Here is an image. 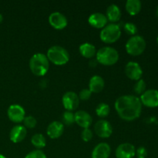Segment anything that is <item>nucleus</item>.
<instances>
[{"label":"nucleus","instance_id":"obj_26","mask_svg":"<svg viewBox=\"0 0 158 158\" xmlns=\"http://www.w3.org/2000/svg\"><path fill=\"white\" fill-rule=\"evenodd\" d=\"M146 86L147 85L144 80L140 79V80H137V83H135L134 86V89L136 94H143L146 91Z\"/></svg>","mask_w":158,"mask_h":158},{"label":"nucleus","instance_id":"obj_28","mask_svg":"<svg viewBox=\"0 0 158 158\" xmlns=\"http://www.w3.org/2000/svg\"><path fill=\"white\" fill-rule=\"evenodd\" d=\"M25 158H46V156L41 150H35L26 154Z\"/></svg>","mask_w":158,"mask_h":158},{"label":"nucleus","instance_id":"obj_6","mask_svg":"<svg viewBox=\"0 0 158 158\" xmlns=\"http://www.w3.org/2000/svg\"><path fill=\"white\" fill-rule=\"evenodd\" d=\"M120 35H121V30L120 26L114 23H110L103 28L100 32V36L103 43H113L119 40Z\"/></svg>","mask_w":158,"mask_h":158},{"label":"nucleus","instance_id":"obj_27","mask_svg":"<svg viewBox=\"0 0 158 158\" xmlns=\"http://www.w3.org/2000/svg\"><path fill=\"white\" fill-rule=\"evenodd\" d=\"M23 123H24L25 127L32 129V128H34L36 126L37 121L32 116H27V117H25L24 120H23Z\"/></svg>","mask_w":158,"mask_h":158},{"label":"nucleus","instance_id":"obj_21","mask_svg":"<svg viewBox=\"0 0 158 158\" xmlns=\"http://www.w3.org/2000/svg\"><path fill=\"white\" fill-rule=\"evenodd\" d=\"M80 54L86 58H92L97 54V49L93 44L89 43H84L79 48Z\"/></svg>","mask_w":158,"mask_h":158},{"label":"nucleus","instance_id":"obj_4","mask_svg":"<svg viewBox=\"0 0 158 158\" xmlns=\"http://www.w3.org/2000/svg\"><path fill=\"white\" fill-rule=\"evenodd\" d=\"M47 56L49 61L56 65H64L69 61V54L65 48L60 46H53L47 51Z\"/></svg>","mask_w":158,"mask_h":158},{"label":"nucleus","instance_id":"obj_23","mask_svg":"<svg viewBox=\"0 0 158 158\" xmlns=\"http://www.w3.org/2000/svg\"><path fill=\"white\" fill-rule=\"evenodd\" d=\"M31 142L35 148L40 149L43 148L46 144V140L44 136L41 134H35L31 138Z\"/></svg>","mask_w":158,"mask_h":158},{"label":"nucleus","instance_id":"obj_22","mask_svg":"<svg viewBox=\"0 0 158 158\" xmlns=\"http://www.w3.org/2000/svg\"><path fill=\"white\" fill-rule=\"evenodd\" d=\"M125 6L130 15H135L140 12L142 4L140 0H127Z\"/></svg>","mask_w":158,"mask_h":158},{"label":"nucleus","instance_id":"obj_29","mask_svg":"<svg viewBox=\"0 0 158 158\" xmlns=\"http://www.w3.org/2000/svg\"><path fill=\"white\" fill-rule=\"evenodd\" d=\"M124 30L129 35H134L137 32V27L133 23H127L124 25Z\"/></svg>","mask_w":158,"mask_h":158},{"label":"nucleus","instance_id":"obj_17","mask_svg":"<svg viewBox=\"0 0 158 158\" xmlns=\"http://www.w3.org/2000/svg\"><path fill=\"white\" fill-rule=\"evenodd\" d=\"M110 147L106 143H100L94 148L92 158H108L110 155Z\"/></svg>","mask_w":158,"mask_h":158},{"label":"nucleus","instance_id":"obj_30","mask_svg":"<svg viewBox=\"0 0 158 158\" xmlns=\"http://www.w3.org/2000/svg\"><path fill=\"white\" fill-rule=\"evenodd\" d=\"M81 137L83 141H89L93 137V132L89 128H84L81 133Z\"/></svg>","mask_w":158,"mask_h":158},{"label":"nucleus","instance_id":"obj_3","mask_svg":"<svg viewBox=\"0 0 158 158\" xmlns=\"http://www.w3.org/2000/svg\"><path fill=\"white\" fill-rule=\"evenodd\" d=\"M97 61L105 66H111L118 61L119 53L117 49L110 46H104L97 52Z\"/></svg>","mask_w":158,"mask_h":158},{"label":"nucleus","instance_id":"obj_34","mask_svg":"<svg viewBox=\"0 0 158 158\" xmlns=\"http://www.w3.org/2000/svg\"><path fill=\"white\" fill-rule=\"evenodd\" d=\"M0 158H6L4 155H2V154H0Z\"/></svg>","mask_w":158,"mask_h":158},{"label":"nucleus","instance_id":"obj_14","mask_svg":"<svg viewBox=\"0 0 158 158\" xmlns=\"http://www.w3.org/2000/svg\"><path fill=\"white\" fill-rule=\"evenodd\" d=\"M107 18L104 14L101 12H94L89 15L88 19V22L90 24V26L94 27L100 29V28H104L107 23Z\"/></svg>","mask_w":158,"mask_h":158},{"label":"nucleus","instance_id":"obj_16","mask_svg":"<svg viewBox=\"0 0 158 158\" xmlns=\"http://www.w3.org/2000/svg\"><path fill=\"white\" fill-rule=\"evenodd\" d=\"M74 116H75V123H77L83 129L89 128V127L92 123V117L86 111L79 110L76 112V114H74Z\"/></svg>","mask_w":158,"mask_h":158},{"label":"nucleus","instance_id":"obj_7","mask_svg":"<svg viewBox=\"0 0 158 158\" xmlns=\"http://www.w3.org/2000/svg\"><path fill=\"white\" fill-rule=\"evenodd\" d=\"M142 105L148 107L154 108L158 106V90L157 89H148L140 97Z\"/></svg>","mask_w":158,"mask_h":158},{"label":"nucleus","instance_id":"obj_9","mask_svg":"<svg viewBox=\"0 0 158 158\" xmlns=\"http://www.w3.org/2000/svg\"><path fill=\"white\" fill-rule=\"evenodd\" d=\"M96 134L102 138H107L110 137L113 133L112 125L106 120H100L95 123L94 126Z\"/></svg>","mask_w":158,"mask_h":158},{"label":"nucleus","instance_id":"obj_10","mask_svg":"<svg viewBox=\"0 0 158 158\" xmlns=\"http://www.w3.org/2000/svg\"><path fill=\"white\" fill-rule=\"evenodd\" d=\"M8 117L14 123H21L25 118V110L19 104H12L8 108Z\"/></svg>","mask_w":158,"mask_h":158},{"label":"nucleus","instance_id":"obj_8","mask_svg":"<svg viewBox=\"0 0 158 158\" xmlns=\"http://www.w3.org/2000/svg\"><path fill=\"white\" fill-rule=\"evenodd\" d=\"M62 102L66 110L72 111L78 107L80 99H79V96L76 93L69 91L63 95Z\"/></svg>","mask_w":158,"mask_h":158},{"label":"nucleus","instance_id":"obj_11","mask_svg":"<svg viewBox=\"0 0 158 158\" xmlns=\"http://www.w3.org/2000/svg\"><path fill=\"white\" fill-rule=\"evenodd\" d=\"M125 73L127 77L132 80H139L143 75V70L140 65L136 62H129L125 66Z\"/></svg>","mask_w":158,"mask_h":158},{"label":"nucleus","instance_id":"obj_1","mask_svg":"<svg viewBox=\"0 0 158 158\" xmlns=\"http://www.w3.org/2000/svg\"><path fill=\"white\" fill-rule=\"evenodd\" d=\"M115 109L120 117L127 121H132L140 117L142 103L140 98L134 95H123L115 102Z\"/></svg>","mask_w":158,"mask_h":158},{"label":"nucleus","instance_id":"obj_15","mask_svg":"<svg viewBox=\"0 0 158 158\" xmlns=\"http://www.w3.org/2000/svg\"><path fill=\"white\" fill-rule=\"evenodd\" d=\"M27 131L25 127L21 125H16L13 127L9 133V138L13 143H19L26 137Z\"/></svg>","mask_w":158,"mask_h":158},{"label":"nucleus","instance_id":"obj_20","mask_svg":"<svg viewBox=\"0 0 158 158\" xmlns=\"http://www.w3.org/2000/svg\"><path fill=\"white\" fill-rule=\"evenodd\" d=\"M106 18L110 22H117L121 17V12L120 8L116 4L108 6L106 9Z\"/></svg>","mask_w":158,"mask_h":158},{"label":"nucleus","instance_id":"obj_32","mask_svg":"<svg viewBox=\"0 0 158 158\" xmlns=\"http://www.w3.org/2000/svg\"><path fill=\"white\" fill-rule=\"evenodd\" d=\"M136 155L137 158H146L148 155V151L144 147H140L136 151Z\"/></svg>","mask_w":158,"mask_h":158},{"label":"nucleus","instance_id":"obj_18","mask_svg":"<svg viewBox=\"0 0 158 158\" xmlns=\"http://www.w3.org/2000/svg\"><path fill=\"white\" fill-rule=\"evenodd\" d=\"M64 131V126L59 121H53L49 123L47 127V135L52 139L59 138L63 134Z\"/></svg>","mask_w":158,"mask_h":158},{"label":"nucleus","instance_id":"obj_35","mask_svg":"<svg viewBox=\"0 0 158 158\" xmlns=\"http://www.w3.org/2000/svg\"><path fill=\"white\" fill-rule=\"evenodd\" d=\"M157 16H158V7H157Z\"/></svg>","mask_w":158,"mask_h":158},{"label":"nucleus","instance_id":"obj_25","mask_svg":"<svg viewBox=\"0 0 158 158\" xmlns=\"http://www.w3.org/2000/svg\"><path fill=\"white\" fill-rule=\"evenodd\" d=\"M63 120L65 124L72 125L73 123H75V116L72 111H65L63 114Z\"/></svg>","mask_w":158,"mask_h":158},{"label":"nucleus","instance_id":"obj_19","mask_svg":"<svg viewBox=\"0 0 158 158\" xmlns=\"http://www.w3.org/2000/svg\"><path fill=\"white\" fill-rule=\"evenodd\" d=\"M104 80L100 76H94L90 78L89 83V89L92 93H100L104 88Z\"/></svg>","mask_w":158,"mask_h":158},{"label":"nucleus","instance_id":"obj_36","mask_svg":"<svg viewBox=\"0 0 158 158\" xmlns=\"http://www.w3.org/2000/svg\"><path fill=\"white\" fill-rule=\"evenodd\" d=\"M157 44H158V35H157Z\"/></svg>","mask_w":158,"mask_h":158},{"label":"nucleus","instance_id":"obj_5","mask_svg":"<svg viewBox=\"0 0 158 158\" xmlns=\"http://www.w3.org/2000/svg\"><path fill=\"white\" fill-rule=\"evenodd\" d=\"M147 43L141 35H133L126 43V50L130 55L139 56L146 49Z\"/></svg>","mask_w":158,"mask_h":158},{"label":"nucleus","instance_id":"obj_24","mask_svg":"<svg viewBox=\"0 0 158 158\" xmlns=\"http://www.w3.org/2000/svg\"><path fill=\"white\" fill-rule=\"evenodd\" d=\"M110 109L109 105L105 103H100L96 108V113L97 116L100 117H107L110 114Z\"/></svg>","mask_w":158,"mask_h":158},{"label":"nucleus","instance_id":"obj_12","mask_svg":"<svg viewBox=\"0 0 158 158\" xmlns=\"http://www.w3.org/2000/svg\"><path fill=\"white\" fill-rule=\"evenodd\" d=\"M117 158H133L136 155V149L130 143H123L119 145L116 150Z\"/></svg>","mask_w":158,"mask_h":158},{"label":"nucleus","instance_id":"obj_33","mask_svg":"<svg viewBox=\"0 0 158 158\" xmlns=\"http://www.w3.org/2000/svg\"><path fill=\"white\" fill-rule=\"evenodd\" d=\"M2 20H3V16H2V14L0 13V23H1L2 22Z\"/></svg>","mask_w":158,"mask_h":158},{"label":"nucleus","instance_id":"obj_2","mask_svg":"<svg viewBox=\"0 0 158 158\" xmlns=\"http://www.w3.org/2000/svg\"><path fill=\"white\" fill-rule=\"evenodd\" d=\"M49 66V60L43 53L34 54L29 60V68L35 76H44L47 73Z\"/></svg>","mask_w":158,"mask_h":158},{"label":"nucleus","instance_id":"obj_31","mask_svg":"<svg viewBox=\"0 0 158 158\" xmlns=\"http://www.w3.org/2000/svg\"><path fill=\"white\" fill-rule=\"evenodd\" d=\"M91 94H92V92L89 89H82L80 93V99L82 100H89V97H91Z\"/></svg>","mask_w":158,"mask_h":158},{"label":"nucleus","instance_id":"obj_13","mask_svg":"<svg viewBox=\"0 0 158 158\" xmlns=\"http://www.w3.org/2000/svg\"><path fill=\"white\" fill-rule=\"evenodd\" d=\"M49 22L51 26L56 29H63L67 26V19L63 14L54 12L49 15Z\"/></svg>","mask_w":158,"mask_h":158}]
</instances>
